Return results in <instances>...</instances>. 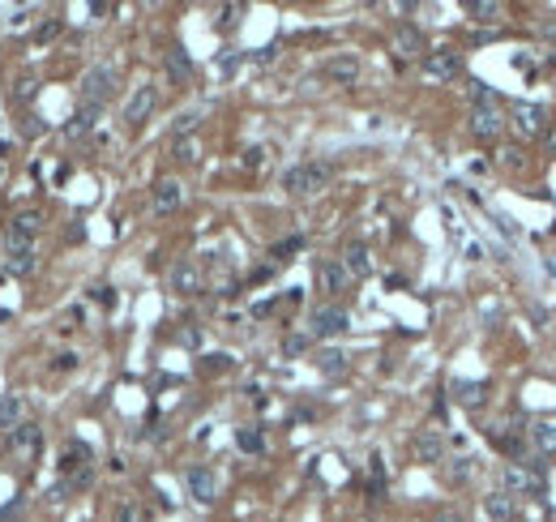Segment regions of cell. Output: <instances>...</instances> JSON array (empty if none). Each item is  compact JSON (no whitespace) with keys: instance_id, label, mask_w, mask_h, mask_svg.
<instances>
[{"instance_id":"cell-26","label":"cell","mask_w":556,"mask_h":522,"mask_svg":"<svg viewBox=\"0 0 556 522\" xmlns=\"http://www.w3.org/2000/svg\"><path fill=\"white\" fill-rule=\"evenodd\" d=\"M94 120H98V111H90V107H81V111H77V116H73V120L64 124V133H69V137L77 141V137H86V133L94 129Z\"/></svg>"},{"instance_id":"cell-40","label":"cell","mask_w":556,"mask_h":522,"mask_svg":"<svg viewBox=\"0 0 556 522\" xmlns=\"http://www.w3.org/2000/svg\"><path fill=\"white\" fill-rule=\"evenodd\" d=\"M176 159H180V163H193V159H197V146H193V141H176Z\"/></svg>"},{"instance_id":"cell-17","label":"cell","mask_w":556,"mask_h":522,"mask_svg":"<svg viewBox=\"0 0 556 522\" xmlns=\"http://www.w3.org/2000/svg\"><path fill=\"white\" fill-rule=\"evenodd\" d=\"M180 201H184V189H180V180H158V184H154V193H150V206H154V214H171Z\"/></svg>"},{"instance_id":"cell-11","label":"cell","mask_w":556,"mask_h":522,"mask_svg":"<svg viewBox=\"0 0 556 522\" xmlns=\"http://www.w3.org/2000/svg\"><path fill=\"white\" fill-rule=\"evenodd\" d=\"M39 446H43V428H39V424H17L13 437H9V450H13L21 463H30V458L39 454Z\"/></svg>"},{"instance_id":"cell-8","label":"cell","mask_w":556,"mask_h":522,"mask_svg":"<svg viewBox=\"0 0 556 522\" xmlns=\"http://www.w3.org/2000/svg\"><path fill=\"white\" fill-rule=\"evenodd\" d=\"M154 107H158V90L146 81V86H137V90H133V99L124 103V120L137 129L141 120H150V111H154Z\"/></svg>"},{"instance_id":"cell-5","label":"cell","mask_w":556,"mask_h":522,"mask_svg":"<svg viewBox=\"0 0 556 522\" xmlns=\"http://www.w3.org/2000/svg\"><path fill=\"white\" fill-rule=\"evenodd\" d=\"M43 231V219L34 214V210H26V214H17L13 223H9V231H4V244H9V253H17V249H30V240Z\"/></svg>"},{"instance_id":"cell-38","label":"cell","mask_w":556,"mask_h":522,"mask_svg":"<svg viewBox=\"0 0 556 522\" xmlns=\"http://www.w3.org/2000/svg\"><path fill=\"white\" fill-rule=\"evenodd\" d=\"M274 60H278V43H270V47L253 51V64H274Z\"/></svg>"},{"instance_id":"cell-10","label":"cell","mask_w":556,"mask_h":522,"mask_svg":"<svg viewBox=\"0 0 556 522\" xmlns=\"http://www.w3.org/2000/svg\"><path fill=\"white\" fill-rule=\"evenodd\" d=\"M347 283H351V274L343 270V261H338V257H325V261H317V287H321L325 296H338V291H347Z\"/></svg>"},{"instance_id":"cell-14","label":"cell","mask_w":556,"mask_h":522,"mask_svg":"<svg viewBox=\"0 0 556 522\" xmlns=\"http://www.w3.org/2000/svg\"><path fill=\"white\" fill-rule=\"evenodd\" d=\"M501 129H505V116H501V107H475V111H471V133H475L480 141H492V137H501Z\"/></svg>"},{"instance_id":"cell-32","label":"cell","mask_w":556,"mask_h":522,"mask_svg":"<svg viewBox=\"0 0 556 522\" xmlns=\"http://www.w3.org/2000/svg\"><path fill=\"white\" fill-rule=\"evenodd\" d=\"M308 347H313V334H287V338H283V351H287V356H304Z\"/></svg>"},{"instance_id":"cell-49","label":"cell","mask_w":556,"mask_h":522,"mask_svg":"<svg viewBox=\"0 0 556 522\" xmlns=\"http://www.w3.org/2000/svg\"><path fill=\"white\" fill-rule=\"evenodd\" d=\"M180 338H184V343H188V347H201V334H197V330H184V334H180Z\"/></svg>"},{"instance_id":"cell-36","label":"cell","mask_w":556,"mask_h":522,"mask_svg":"<svg viewBox=\"0 0 556 522\" xmlns=\"http://www.w3.org/2000/svg\"><path fill=\"white\" fill-rule=\"evenodd\" d=\"M463 480H471V458H454L450 467V484H463Z\"/></svg>"},{"instance_id":"cell-2","label":"cell","mask_w":556,"mask_h":522,"mask_svg":"<svg viewBox=\"0 0 556 522\" xmlns=\"http://www.w3.org/2000/svg\"><path fill=\"white\" fill-rule=\"evenodd\" d=\"M116 94V69L111 64H94L86 77H81V107L90 111H103V103Z\"/></svg>"},{"instance_id":"cell-13","label":"cell","mask_w":556,"mask_h":522,"mask_svg":"<svg viewBox=\"0 0 556 522\" xmlns=\"http://www.w3.org/2000/svg\"><path fill=\"white\" fill-rule=\"evenodd\" d=\"M325 77L338 81V86H355V81H360V56H351V51L330 56V60H325Z\"/></svg>"},{"instance_id":"cell-31","label":"cell","mask_w":556,"mask_h":522,"mask_svg":"<svg viewBox=\"0 0 556 522\" xmlns=\"http://www.w3.org/2000/svg\"><path fill=\"white\" fill-rule=\"evenodd\" d=\"M368 493L373 497H381L385 493V467H381V458L373 454V467H368Z\"/></svg>"},{"instance_id":"cell-16","label":"cell","mask_w":556,"mask_h":522,"mask_svg":"<svg viewBox=\"0 0 556 522\" xmlns=\"http://www.w3.org/2000/svg\"><path fill=\"white\" fill-rule=\"evenodd\" d=\"M338 261H343V270H347V274H355V278H368V274H373V253H368V244H364V240H351V244L343 249V257H338Z\"/></svg>"},{"instance_id":"cell-21","label":"cell","mask_w":556,"mask_h":522,"mask_svg":"<svg viewBox=\"0 0 556 522\" xmlns=\"http://www.w3.org/2000/svg\"><path fill=\"white\" fill-rule=\"evenodd\" d=\"M167 73H171L176 86H188V77H193V60H188V51H184L180 43L167 47Z\"/></svg>"},{"instance_id":"cell-24","label":"cell","mask_w":556,"mask_h":522,"mask_svg":"<svg viewBox=\"0 0 556 522\" xmlns=\"http://www.w3.org/2000/svg\"><path fill=\"white\" fill-rule=\"evenodd\" d=\"M236 446H240L244 454H261V450H266V433L253 428V424H248V428H236Z\"/></svg>"},{"instance_id":"cell-35","label":"cell","mask_w":556,"mask_h":522,"mask_svg":"<svg viewBox=\"0 0 556 522\" xmlns=\"http://www.w3.org/2000/svg\"><path fill=\"white\" fill-rule=\"evenodd\" d=\"M56 34H60V17H51V21H43V26H39V30H34V43H39V47H43V43H51V39H56Z\"/></svg>"},{"instance_id":"cell-20","label":"cell","mask_w":556,"mask_h":522,"mask_svg":"<svg viewBox=\"0 0 556 522\" xmlns=\"http://www.w3.org/2000/svg\"><path fill=\"white\" fill-rule=\"evenodd\" d=\"M514 120H518L522 133H544V129H548V116H544V107H535V103H514Z\"/></svg>"},{"instance_id":"cell-37","label":"cell","mask_w":556,"mask_h":522,"mask_svg":"<svg viewBox=\"0 0 556 522\" xmlns=\"http://www.w3.org/2000/svg\"><path fill=\"white\" fill-rule=\"evenodd\" d=\"M240 60H244L240 51H227V56H218V73H223V77H231V73L240 69Z\"/></svg>"},{"instance_id":"cell-12","label":"cell","mask_w":556,"mask_h":522,"mask_svg":"<svg viewBox=\"0 0 556 522\" xmlns=\"http://www.w3.org/2000/svg\"><path fill=\"white\" fill-rule=\"evenodd\" d=\"M394 51H403V56H428V39H424V30L420 26H411V21H403V26H394Z\"/></svg>"},{"instance_id":"cell-9","label":"cell","mask_w":556,"mask_h":522,"mask_svg":"<svg viewBox=\"0 0 556 522\" xmlns=\"http://www.w3.org/2000/svg\"><path fill=\"white\" fill-rule=\"evenodd\" d=\"M167 283H171V291L193 296V291H201V266H197V261H188V257H180V261L167 270Z\"/></svg>"},{"instance_id":"cell-47","label":"cell","mask_w":556,"mask_h":522,"mask_svg":"<svg viewBox=\"0 0 556 522\" xmlns=\"http://www.w3.org/2000/svg\"><path fill=\"white\" fill-rule=\"evenodd\" d=\"M17 510H21V497H17V501H9V506L0 510V522H9V518H13V514H17Z\"/></svg>"},{"instance_id":"cell-25","label":"cell","mask_w":556,"mask_h":522,"mask_svg":"<svg viewBox=\"0 0 556 522\" xmlns=\"http://www.w3.org/2000/svg\"><path fill=\"white\" fill-rule=\"evenodd\" d=\"M21 411H26V403H21L17 394H4V398H0V428H17Z\"/></svg>"},{"instance_id":"cell-34","label":"cell","mask_w":556,"mask_h":522,"mask_svg":"<svg viewBox=\"0 0 556 522\" xmlns=\"http://www.w3.org/2000/svg\"><path fill=\"white\" fill-rule=\"evenodd\" d=\"M197 120H201L197 111H180V116H176V124H171V133L184 141V133H193V129H197Z\"/></svg>"},{"instance_id":"cell-30","label":"cell","mask_w":556,"mask_h":522,"mask_svg":"<svg viewBox=\"0 0 556 522\" xmlns=\"http://www.w3.org/2000/svg\"><path fill=\"white\" fill-rule=\"evenodd\" d=\"M9 270H13V274H30V270H34V253H30V249L9 253Z\"/></svg>"},{"instance_id":"cell-43","label":"cell","mask_w":556,"mask_h":522,"mask_svg":"<svg viewBox=\"0 0 556 522\" xmlns=\"http://www.w3.org/2000/svg\"><path fill=\"white\" fill-rule=\"evenodd\" d=\"M120 522H146V514H141L133 501H124V506H120Z\"/></svg>"},{"instance_id":"cell-39","label":"cell","mask_w":556,"mask_h":522,"mask_svg":"<svg viewBox=\"0 0 556 522\" xmlns=\"http://www.w3.org/2000/svg\"><path fill=\"white\" fill-rule=\"evenodd\" d=\"M34 94H39V90H34V81H17V86H13V99H21V103H30Z\"/></svg>"},{"instance_id":"cell-18","label":"cell","mask_w":556,"mask_h":522,"mask_svg":"<svg viewBox=\"0 0 556 522\" xmlns=\"http://www.w3.org/2000/svg\"><path fill=\"white\" fill-rule=\"evenodd\" d=\"M450 394H454V403H463V407H484L488 403V386L484 381H450Z\"/></svg>"},{"instance_id":"cell-22","label":"cell","mask_w":556,"mask_h":522,"mask_svg":"<svg viewBox=\"0 0 556 522\" xmlns=\"http://www.w3.org/2000/svg\"><path fill=\"white\" fill-rule=\"evenodd\" d=\"M484 510H488V518L510 522L514 518V497H510V493H488V497H484Z\"/></svg>"},{"instance_id":"cell-4","label":"cell","mask_w":556,"mask_h":522,"mask_svg":"<svg viewBox=\"0 0 556 522\" xmlns=\"http://www.w3.org/2000/svg\"><path fill=\"white\" fill-rule=\"evenodd\" d=\"M424 73H428L433 81H454V77L463 73V56H458L454 47H428V56H424Z\"/></svg>"},{"instance_id":"cell-27","label":"cell","mask_w":556,"mask_h":522,"mask_svg":"<svg viewBox=\"0 0 556 522\" xmlns=\"http://www.w3.org/2000/svg\"><path fill=\"white\" fill-rule=\"evenodd\" d=\"M317 368H321L325 377H343V373H347V356H343V351H321V356H317Z\"/></svg>"},{"instance_id":"cell-6","label":"cell","mask_w":556,"mask_h":522,"mask_svg":"<svg viewBox=\"0 0 556 522\" xmlns=\"http://www.w3.org/2000/svg\"><path fill=\"white\" fill-rule=\"evenodd\" d=\"M308 326H313V338H334V334H343V330L351 326V317H347V308H338V304H321Z\"/></svg>"},{"instance_id":"cell-29","label":"cell","mask_w":556,"mask_h":522,"mask_svg":"<svg viewBox=\"0 0 556 522\" xmlns=\"http://www.w3.org/2000/svg\"><path fill=\"white\" fill-rule=\"evenodd\" d=\"M300 249H304V236H291V240H278V244L270 249V257H274V261H287V257L300 253Z\"/></svg>"},{"instance_id":"cell-7","label":"cell","mask_w":556,"mask_h":522,"mask_svg":"<svg viewBox=\"0 0 556 522\" xmlns=\"http://www.w3.org/2000/svg\"><path fill=\"white\" fill-rule=\"evenodd\" d=\"M184 488H188V497L201 501V506H210V501L218 497V480H214L210 467H188V471H184Z\"/></svg>"},{"instance_id":"cell-19","label":"cell","mask_w":556,"mask_h":522,"mask_svg":"<svg viewBox=\"0 0 556 522\" xmlns=\"http://www.w3.org/2000/svg\"><path fill=\"white\" fill-rule=\"evenodd\" d=\"M527 437H531V446H535V454H540V458L556 454V420H540V424H531V428H527Z\"/></svg>"},{"instance_id":"cell-15","label":"cell","mask_w":556,"mask_h":522,"mask_svg":"<svg viewBox=\"0 0 556 522\" xmlns=\"http://www.w3.org/2000/svg\"><path fill=\"white\" fill-rule=\"evenodd\" d=\"M411 454H415L420 463H441V458H445V437H441V428H424V433H415Z\"/></svg>"},{"instance_id":"cell-23","label":"cell","mask_w":556,"mask_h":522,"mask_svg":"<svg viewBox=\"0 0 556 522\" xmlns=\"http://www.w3.org/2000/svg\"><path fill=\"white\" fill-rule=\"evenodd\" d=\"M467 13L475 17V21H484V26H492V21H501V4L497 0H467Z\"/></svg>"},{"instance_id":"cell-48","label":"cell","mask_w":556,"mask_h":522,"mask_svg":"<svg viewBox=\"0 0 556 522\" xmlns=\"http://www.w3.org/2000/svg\"><path fill=\"white\" fill-rule=\"evenodd\" d=\"M9 21H13V30H17V26H26V21H30V9H21V13H13Z\"/></svg>"},{"instance_id":"cell-33","label":"cell","mask_w":556,"mask_h":522,"mask_svg":"<svg viewBox=\"0 0 556 522\" xmlns=\"http://www.w3.org/2000/svg\"><path fill=\"white\" fill-rule=\"evenodd\" d=\"M240 17H244V4H223L218 9V30H231Z\"/></svg>"},{"instance_id":"cell-42","label":"cell","mask_w":556,"mask_h":522,"mask_svg":"<svg viewBox=\"0 0 556 522\" xmlns=\"http://www.w3.org/2000/svg\"><path fill=\"white\" fill-rule=\"evenodd\" d=\"M51 368H56V373H69V368H77V356H73V351H64V356H56V360H51Z\"/></svg>"},{"instance_id":"cell-46","label":"cell","mask_w":556,"mask_h":522,"mask_svg":"<svg viewBox=\"0 0 556 522\" xmlns=\"http://www.w3.org/2000/svg\"><path fill=\"white\" fill-rule=\"evenodd\" d=\"M90 13H94V17H107V13H116V4H107V0H98V4H90Z\"/></svg>"},{"instance_id":"cell-3","label":"cell","mask_w":556,"mask_h":522,"mask_svg":"<svg viewBox=\"0 0 556 522\" xmlns=\"http://www.w3.org/2000/svg\"><path fill=\"white\" fill-rule=\"evenodd\" d=\"M501 480H505L510 497H544V493H548L544 471H535V467H527V463H510Z\"/></svg>"},{"instance_id":"cell-1","label":"cell","mask_w":556,"mask_h":522,"mask_svg":"<svg viewBox=\"0 0 556 522\" xmlns=\"http://www.w3.org/2000/svg\"><path fill=\"white\" fill-rule=\"evenodd\" d=\"M330 180H334V163H325V159H308V163H295V167L283 171V189L291 197H313Z\"/></svg>"},{"instance_id":"cell-45","label":"cell","mask_w":556,"mask_h":522,"mask_svg":"<svg viewBox=\"0 0 556 522\" xmlns=\"http://www.w3.org/2000/svg\"><path fill=\"white\" fill-rule=\"evenodd\" d=\"M94 300H98L103 308H111V300H116V296H111V287H94Z\"/></svg>"},{"instance_id":"cell-44","label":"cell","mask_w":556,"mask_h":522,"mask_svg":"<svg viewBox=\"0 0 556 522\" xmlns=\"http://www.w3.org/2000/svg\"><path fill=\"white\" fill-rule=\"evenodd\" d=\"M206 368H210V373H223V368H231V356H206Z\"/></svg>"},{"instance_id":"cell-50","label":"cell","mask_w":556,"mask_h":522,"mask_svg":"<svg viewBox=\"0 0 556 522\" xmlns=\"http://www.w3.org/2000/svg\"><path fill=\"white\" fill-rule=\"evenodd\" d=\"M441 522H467V518H458V514H441Z\"/></svg>"},{"instance_id":"cell-28","label":"cell","mask_w":556,"mask_h":522,"mask_svg":"<svg viewBox=\"0 0 556 522\" xmlns=\"http://www.w3.org/2000/svg\"><path fill=\"white\" fill-rule=\"evenodd\" d=\"M471 99H475V107H501L497 90H492V86H484V81H475V86H471Z\"/></svg>"},{"instance_id":"cell-51","label":"cell","mask_w":556,"mask_h":522,"mask_svg":"<svg viewBox=\"0 0 556 522\" xmlns=\"http://www.w3.org/2000/svg\"><path fill=\"white\" fill-rule=\"evenodd\" d=\"M548 146H552V150H556V133H552V137H548Z\"/></svg>"},{"instance_id":"cell-41","label":"cell","mask_w":556,"mask_h":522,"mask_svg":"<svg viewBox=\"0 0 556 522\" xmlns=\"http://www.w3.org/2000/svg\"><path fill=\"white\" fill-rule=\"evenodd\" d=\"M261 163H266V150H261V146H248V150H244V167H261Z\"/></svg>"}]
</instances>
